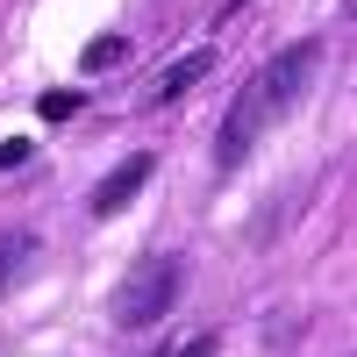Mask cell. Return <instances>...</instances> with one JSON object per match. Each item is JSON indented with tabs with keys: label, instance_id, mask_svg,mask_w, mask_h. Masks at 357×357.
Wrapping results in <instances>:
<instances>
[{
	"label": "cell",
	"instance_id": "6da1fadb",
	"mask_svg": "<svg viewBox=\"0 0 357 357\" xmlns=\"http://www.w3.org/2000/svg\"><path fill=\"white\" fill-rule=\"evenodd\" d=\"M178 279H186V264H178L172 250L129 264V279L114 286V301H107L114 329H158V321L172 314V301H178Z\"/></svg>",
	"mask_w": 357,
	"mask_h": 357
},
{
	"label": "cell",
	"instance_id": "7a4b0ae2",
	"mask_svg": "<svg viewBox=\"0 0 357 357\" xmlns=\"http://www.w3.org/2000/svg\"><path fill=\"white\" fill-rule=\"evenodd\" d=\"M264 122H272V107H264L257 79H243V93L229 100L222 129H215V172H236V165H243V158H250V143L264 136Z\"/></svg>",
	"mask_w": 357,
	"mask_h": 357
},
{
	"label": "cell",
	"instance_id": "3957f363",
	"mask_svg": "<svg viewBox=\"0 0 357 357\" xmlns=\"http://www.w3.org/2000/svg\"><path fill=\"white\" fill-rule=\"evenodd\" d=\"M314 65H321V43H293V50H279L272 65L257 72V93H264V107H272V122L307 93V79H314Z\"/></svg>",
	"mask_w": 357,
	"mask_h": 357
},
{
	"label": "cell",
	"instance_id": "277c9868",
	"mask_svg": "<svg viewBox=\"0 0 357 357\" xmlns=\"http://www.w3.org/2000/svg\"><path fill=\"white\" fill-rule=\"evenodd\" d=\"M151 172H158V158H151V151L122 158V165H114V172L100 178V186H93V200H86V207H93V215H122V207H129L143 186H151Z\"/></svg>",
	"mask_w": 357,
	"mask_h": 357
},
{
	"label": "cell",
	"instance_id": "5b68a950",
	"mask_svg": "<svg viewBox=\"0 0 357 357\" xmlns=\"http://www.w3.org/2000/svg\"><path fill=\"white\" fill-rule=\"evenodd\" d=\"M207 72H215V50H186V57H178L172 72H158V86H151V100H158V107H172V100H186V93H193V86H200Z\"/></svg>",
	"mask_w": 357,
	"mask_h": 357
},
{
	"label": "cell",
	"instance_id": "8992f818",
	"mask_svg": "<svg viewBox=\"0 0 357 357\" xmlns=\"http://www.w3.org/2000/svg\"><path fill=\"white\" fill-rule=\"evenodd\" d=\"M36 264V236H0V301H8V286Z\"/></svg>",
	"mask_w": 357,
	"mask_h": 357
},
{
	"label": "cell",
	"instance_id": "52a82bcc",
	"mask_svg": "<svg viewBox=\"0 0 357 357\" xmlns=\"http://www.w3.org/2000/svg\"><path fill=\"white\" fill-rule=\"evenodd\" d=\"M122 57H129V36H93L86 57H79V72H114Z\"/></svg>",
	"mask_w": 357,
	"mask_h": 357
},
{
	"label": "cell",
	"instance_id": "ba28073f",
	"mask_svg": "<svg viewBox=\"0 0 357 357\" xmlns=\"http://www.w3.org/2000/svg\"><path fill=\"white\" fill-rule=\"evenodd\" d=\"M43 122H65V114H79V93H72V86H57V93H43Z\"/></svg>",
	"mask_w": 357,
	"mask_h": 357
},
{
	"label": "cell",
	"instance_id": "9c48e42d",
	"mask_svg": "<svg viewBox=\"0 0 357 357\" xmlns=\"http://www.w3.org/2000/svg\"><path fill=\"white\" fill-rule=\"evenodd\" d=\"M215 350H222V336H215V329H200V336H186V343H178L172 357H215Z\"/></svg>",
	"mask_w": 357,
	"mask_h": 357
},
{
	"label": "cell",
	"instance_id": "30bf717a",
	"mask_svg": "<svg viewBox=\"0 0 357 357\" xmlns=\"http://www.w3.org/2000/svg\"><path fill=\"white\" fill-rule=\"evenodd\" d=\"M15 165H29V136H8V143H0V172H15Z\"/></svg>",
	"mask_w": 357,
	"mask_h": 357
}]
</instances>
